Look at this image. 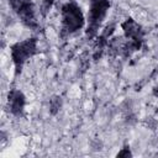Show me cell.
Instances as JSON below:
<instances>
[{"mask_svg":"<svg viewBox=\"0 0 158 158\" xmlns=\"http://www.w3.org/2000/svg\"><path fill=\"white\" fill-rule=\"evenodd\" d=\"M85 26V16L80 5L75 0H68L60 6L59 38L62 41L73 36Z\"/></svg>","mask_w":158,"mask_h":158,"instance_id":"obj_1","label":"cell"},{"mask_svg":"<svg viewBox=\"0 0 158 158\" xmlns=\"http://www.w3.org/2000/svg\"><path fill=\"white\" fill-rule=\"evenodd\" d=\"M38 52V38L35 36L25 38L22 41H17L10 46V56L14 63L15 78L22 73V69L27 60L33 58Z\"/></svg>","mask_w":158,"mask_h":158,"instance_id":"obj_2","label":"cell"},{"mask_svg":"<svg viewBox=\"0 0 158 158\" xmlns=\"http://www.w3.org/2000/svg\"><path fill=\"white\" fill-rule=\"evenodd\" d=\"M111 7L110 0H89V10L86 17V40H94L99 35V30L102 26L104 20Z\"/></svg>","mask_w":158,"mask_h":158,"instance_id":"obj_3","label":"cell"},{"mask_svg":"<svg viewBox=\"0 0 158 158\" xmlns=\"http://www.w3.org/2000/svg\"><path fill=\"white\" fill-rule=\"evenodd\" d=\"M9 6L26 28L41 31V23L37 20L36 6L32 0H9Z\"/></svg>","mask_w":158,"mask_h":158,"instance_id":"obj_4","label":"cell"},{"mask_svg":"<svg viewBox=\"0 0 158 158\" xmlns=\"http://www.w3.org/2000/svg\"><path fill=\"white\" fill-rule=\"evenodd\" d=\"M25 107H26V96L20 89H10L7 93L6 99V111L15 116V117H22L25 115Z\"/></svg>","mask_w":158,"mask_h":158,"instance_id":"obj_5","label":"cell"},{"mask_svg":"<svg viewBox=\"0 0 158 158\" xmlns=\"http://www.w3.org/2000/svg\"><path fill=\"white\" fill-rule=\"evenodd\" d=\"M114 30H115V25H107L102 32L96 36V43L94 46V53H93V59L98 60L101 58L104 51L107 48V44H109V41L111 38V35L114 33Z\"/></svg>","mask_w":158,"mask_h":158,"instance_id":"obj_6","label":"cell"},{"mask_svg":"<svg viewBox=\"0 0 158 158\" xmlns=\"http://www.w3.org/2000/svg\"><path fill=\"white\" fill-rule=\"evenodd\" d=\"M63 105V100L59 95H54L49 99V114L51 115H56L57 112H59L60 107Z\"/></svg>","mask_w":158,"mask_h":158,"instance_id":"obj_7","label":"cell"},{"mask_svg":"<svg viewBox=\"0 0 158 158\" xmlns=\"http://www.w3.org/2000/svg\"><path fill=\"white\" fill-rule=\"evenodd\" d=\"M56 0H42V4H41V10H40V14L42 17H46L47 14L51 11V9L53 7Z\"/></svg>","mask_w":158,"mask_h":158,"instance_id":"obj_8","label":"cell"},{"mask_svg":"<svg viewBox=\"0 0 158 158\" xmlns=\"http://www.w3.org/2000/svg\"><path fill=\"white\" fill-rule=\"evenodd\" d=\"M116 157H125V158L132 157V152H131V149H130V146H128V144L123 146V148H121V151L117 152Z\"/></svg>","mask_w":158,"mask_h":158,"instance_id":"obj_9","label":"cell"},{"mask_svg":"<svg viewBox=\"0 0 158 158\" xmlns=\"http://www.w3.org/2000/svg\"><path fill=\"white\" fill-rule=\"evenodd\" d=\"M157 74H158V65H157V67L154 68V70H153V72L151 73V75H149V78H153V77H154V75H157Z\"/></svg>","mask_w":158,"mask_h":158,"instance_id":"obj_10","label":"cell"},{"mask_svg":"<svg viewBox=\"0 0 158 158\" xmlns=\"http://www.w3.org/2000/svg\"><path fill=\"white\" fill-rule=\"evenodd\" d=\"M152 93H153V95H154L156 98H158V86H154V88H153V91H152Z\"/></svg>","mask_w":158,"mask_h":158,"instance_id":"obj_11","label":"cell"}]
</instances>
